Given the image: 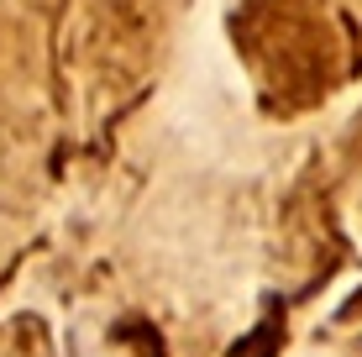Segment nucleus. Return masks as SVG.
Instances as JSON below:
<instances>
[{"mask_svg":"<svg viewBox=\"0 0 362 357\" xmlns=\"http://www.w3.org/2000/svg\"><path fill=\"white\" fill-rule=\"evenodd\" d=\"M331 32L336 27L326 21V6H315V0H257L242 27L247 58L284 95L289 90L326 95L336 74V47H299V42H315V37H331Z\"/></svg>","mask_w":362,"mask_h":357,"instance_id":"nucleus-1","label":"nucleus"},{"mask_svg":"<svg viewBox=\"0 0 362 357\" xmlns=\"http://www.w3.org/2000/svg\"><path fill=\"white\" fill-rule=\"evenodd\" d=\"M37 336H42L37 315H16V326H6V331H0V357H47V341L27 352V341H37Z\"/></svg>","mask_w":362,"mask_h":357,"instance_id":"nucleus-2","label":"nucleus"}]
</instances>
